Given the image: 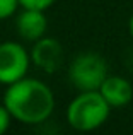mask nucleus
I'll list each match as a JSON object with an SVG mask.
<instances>
[{"label": "nucleus", "instance_id": "obj_11", "mask_svg": "<svg viewBox=\"0 0 133 135\" xmlns=\"http://www.w3.org/2000/svg\"><path fill=\"white\" fill-rule=\"evenodd\" d=\"M128 29H130V34H131V38H133V14H131V17H130V22H128Z\"/></svg>", "mask_w": 133, "mask_h": 135}, {"label": "nucleus", "instance_id": "obj_8", "mask_svg": "<svg viewBox=\"0 0 133 135\" xmlns=\"http://www.w3.org/2000/svg\"><path fill=\"white\" fill-rule=\"evenodd\" d=\"M17 5H21L19 0H0V21L12 17L17 10Z\"/></svg>", "mask_w": 133, "mask_h": 135}, {"label": "nucleus", "instance_id": "obj_2", "mask_svg": "<svg viewBox=\"0 0 133 135\" xmlns=\"http://www.w3.org/2000/svg\"><path fill=\"white\" fill-rule=\"evenodd\" d=\"M111 106L99 91H80L66 106V122L79 132H92L106 123Z\"/></svg>", "mask_w": 133, "mask_h": 135}, {"label": "nucleus", "instance_id": "obj_10", "mask_svg": "<svg viewBox=\"0 0 133 135\" xmlns=\"http://www.w3.org/2000/svg\"><path fill=\"white\" fill-rule=\"evenodd\" d=\"M10 120H12V115L10 111L5 108V104H0V135L5 133L10 127Z\"/></svg>", "mask_w": 133, "mask_h": 135}, {"label": "nucleus", "instance_id": "obj_1", "mask_svg": "<svg viewBox=\"0 0 133 135\" xmlns=\"http://www.w3.org/2000/svg\"><path fill=\"white\" fill-rule=\"evenodd\" d=\"M3 104L17 122L24 125H39L53 113L55 96L44 82L24 77L7 87Z\"/></svg>", "mask_w": 133, "mask_h": 135}, {"label": "nucleus", "instance_id": "obj_6", "mask_svg": "<svg viewBox=\"0 0 133 135\" xmlns=\"http://www.w3.org/2000/svg\"><path fill=\"white\" fill-rule=\"evenodd\" d=\"M48 27V19L44 16V10L36 9H24L16 19V29L19 36L26 41H38L44 36Z\"/></svg>", "mask_w": 133, "mask_h": 135}, {"label": "nucleus", "instance_id": "obj_5", "mask_svg": "<svg viewBox=\"0 0 133 135\" xmlns=\"http://www.w3.org/2000/svg\"><path fill=\"white\" fill-rule=\"evenodd\" d=\"M63 60V50L62 45L53 38H39L34 41V46L31 50V62L34 67L44 70L46 74H53L60 69Z\"/></svg>", "mask_w": 133, "mask_h": 135}, {"label": "nucleus", "instance_id": "obj_3", "mask_svg": "<svg viewBox=\"0 0 133 135\" xmlns=\"http://www.w3.org/2000/svg\"><path fill=\"white\" fill-rule=\"evenodd\" d=\"M108 77V63L97 53H80L68 67V79L79 91H99Z\"/></svg>", "mask_w": 133, "mask_h": 135}, {"label": "nucleus", "instance_id": "obj_4", "mask_svg": "<svg viewBox=\"0 0 133 135\" xmlns=\"http://www.w3.org/2000/svg\"><path fill=\"white\" fill-rule=\"evenodd\" d=\"M31 55L17 41L0 43V84H10L24 79L29 70Z\"/></svg>", "mask_w": 133, "mask_h": 135}, {"label": "nucleus", "instance_id": "obj_9", "mask_svg": "<svg viewBox=\"0 0 133 135\" xmlns=\"http://www.w3.org/2000/svg\"><path fill=\"white\" fill-rule=\"evenodd\" d=\"M55 2L57 0H19L22 9H36V10H46Z\"/></svg>", "mask_w": 133, "mask_h": 135}, {"label": "nucleus", "instance_id": "obj_7", "mask_svg": "<svg viewBox=\"0 0 133 135\" xmlns=\"http://www.w3.org/2000/svg\"><path fill=\"white\" fill-rule=\"evenodd\" d=\"M99 92L111 108H123L133 99V86L120 75H108L101 84Z\"/></svg>", "mask_w": 133, "mask_h": 135}, {"label": "nucleus", "instance_id": "obj_12", "mask_svg": "<svg viewBox=\"0 0 133 135\" xmlns=\"http://www.w3.org/2000/svg\"><path fill=\"white\" fill-rule=\"evenodd\" d=\"M131 65H133V60H131Z\"/></svg>", "mask_w": 133, "mask_h": 135}]
</instances>
